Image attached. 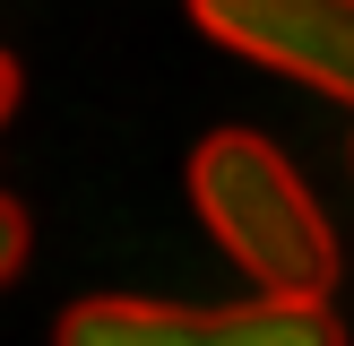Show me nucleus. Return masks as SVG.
Listing matches in <instances>:
<instances>
[{
  "label": "nucleus",
  "mask_w": 354,
  "mask_h": 346,
  "mask_svg": "<svg viewBox=\"0 0 354 346\" xmlns=\"http://www.w3.org/2000/svg\"><path fill=\"white\" fill-rule=\"evenodd\" d=\"M190 208L225 242L259 294H328L337 286V234H328L320 199L303 173L268 147L259 130H216L190 156Z\"/></svg>",
  "instance_id": "nucleus-1"
},
{
  "label": "nucleus",
  "mask_w": 354,
  "mask_h": 346,
  "mask_svg": "<svg viewBox=\"0 0 354 346\" xmlns=\"http://www.w3.org/2000/svg\"><path fill=\"white\" fill-rule=\"evenodd\" d=\"M9 113H17V61L0 52V121H9Z\"/></svg>",
  "instance_id": "nucleus-6"
},
{
  "label": "nucleus",
  "mask_w": 354,
  "mask_h": 346,
  "mask_svg": "<svg viewBox=\"0 0 354 346\" xmlns=\"http://www.w3.org/2000/svg\"><path fill=\"white\" fill-rule=\"evenodd\" d=\"M52 346H199L190 303H138V294H86L61 311Z\"/></svg>",
  "instance_id": "nucleus-3"
},
{
  "label": "nucleus",
  "mask_w": 354,
  "mask_h": 346,
  "mask_svg": "<svg viewBox=\"0 0 354 346\" xmlns=\"http://www.w3.org/2000/svg\"><path fill=\"white\" fill-rule=\"evenodd\" d=\"M190 17L225 52L303 78L311 95H337L354 113V0H190Z\"/></svg>",
  "instance_id": "nucleus-2"
},
{
  "label": "nucleus",
  "mask_w": 354,
  "mask_h": 346,
  "mask_svg": "<svg viewBox=\"0 0 354 346\" xmlns=\"http://www.w3.org/2000/svg\"><path fill=\"white\" fill-rule=\"evenodd\" d=\"M199 346H346L328 294H259V303L199 311Z\"/></svg>",
  "instance_id": "nucleus-4"
},
{
  "label": "nucleus",
  "mask_w": 354,
  "mask_h": 346,
  "mask_svg": "<svg viewBox=\"0 0 354 346\" xmlns=\"http://www.w3.org/2000/svg\"><path fill=\"white\" fill-rule=\"evenodd\" d=\"M17 268H26V208L0 190V286H9Z\"/></svg>",
  "instance_id": "nucleus-5"
}]
</instances>
